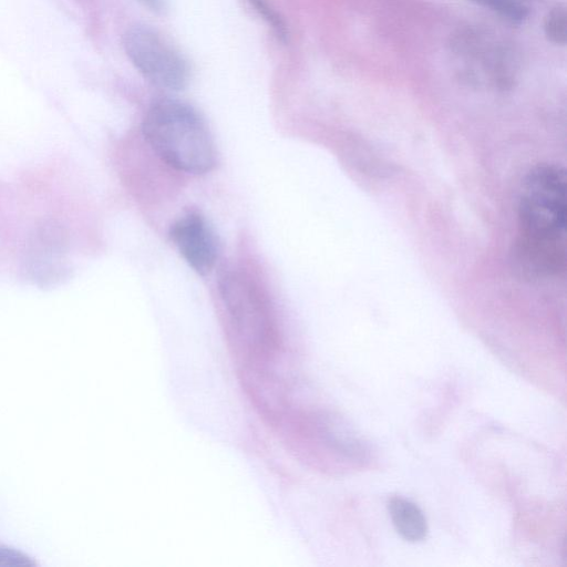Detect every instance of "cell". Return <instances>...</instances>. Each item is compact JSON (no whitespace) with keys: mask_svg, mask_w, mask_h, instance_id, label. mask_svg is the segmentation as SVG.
<instances>
[{"mask_svg":"<svg viewBox=\"0 0 567 567\" xmlns=\"http://www.w3.org/2000/svg\"><path fill=\"white\" fill-rule=\"evenodd\" d=\"M148 10L154 13H164L167 9L166 0H140Z\"/></svg>","mask_w":567,"mask_h":567,"instance_id":"obj_11","label":"cell"},{"mask_svg":"<svg viewBox=\"0 0 567 567\" xmlns=\"http://www.w3.org/2000/svg\"><path fill=\"white\" fill-rule=\"evenodd\" d=\"M485 7L513 25L522 24L528 17V8L520 0H470Z\"/></svg>","mask_w":567,"mask_h":567,"instance_id":"obj_8","label":"cell"},{"mask_svg":"<svg viewBox=\"0 0 567 567\" xmlns=\"http://www.w3.org/2000/svg\"><path fill=\"white\" fill-rule=\"evenodd\" d=\"M219 292L243 364L248 373L267 374L278 353V331L267 296L240 270L225 272ZM265 377V375H264Z\"/></svg>","mask_w":567,"mask_h":567,"instance_id":"obj_2","label":"cell"},{"mask_svg":"<svg viewBox=\"0 0 567 567\" xmlns=\"http://www.w3.org/2000/svg\"><path fill=\"white\" fill-rule=\"evenodd\" d=\"M123 48L136 70L154 85L169 91L187 86V61L156 30L145 24L130 27L123 37Z\"/></svg>","mask_w":567,"mask_h":567,"instance_id":"obj_4","label":"cell"},{"mask_svg":"<svg viewBox=\"0 0 567 567\" xmlns=\"http://www.w3.org/2000/svg\"><path fill=\"white\" fill-rule=\"evenodd\" d=\"M142 131L153 151L178 171L203 174L216 163L215 145L205 121L183 101L154 102L145 113Z\"/></svg>","mask_w":567,"mask_h":567,"instance_id":"obj_3","label":"cell"},{"mask_svg":"<svg viewBox=\"0 0 567 567\" xmlns=\"http://www.w3.org/2000/svg\"><path fill=\"white\" fill-rule=\"evenodd\" d=\"M65 250V234L60 225L44 223L35 231L29 251L30 271L37 280L55 281L62 277L64 267L62 256Z\"/></svg>","mask_w":567,"mask_h":567,"instance_id":"obj_6","label":"cell"},{"mask_svg":"<svg viewBox=\"0 0 567 567\" xmlns=\"http://www.w3.org/2000/svg\"><path fill=\"white\" fill-rule=\"evenodd\" d=\"M388 511L396 533L405 540L417 543L427 535V522L422 509L402 496H391Z\"/></svg>","mask_w":567,"mask_h":567,"instance_id":"obj_7","label":"cell"},{"mask_svg":"<svg viewBox=\"0 0 567 567\" xmlns=\"http://www.w3.org/2000/svg\"><path fill=\"white\" fill-rule=\"evenodd\" d=\"M566 7L565 4H557L550 9L546 14L544 21V31L546 38L555 43L564 45L567 38V22H566Z\"/></svg>","mask_w":567,"mask_h":567,"instance_id":"obj_9","label":"cell"},{"mask_svg":"<svg viewBox=\"0 0 567 567\" xmlns=\"http://www.w3.org/2000/svg\"><path fill=\"white\" fill-rule=\"evenodd\" d=\"M28 566L33 565V563L22 555L21 553L0 547V566Z\"/></svg>","mask_w":567,"mask_h":567,"instance_id":"obj_10","label":"cell"},{"mask_svg":"<svg viewBox=\"0 0 567 567\" xmlns=\"http://www.w3.org/2000/svg\"><path fill=\"white\" fill-rule=\"evenodd\" d=\"M566 172L539 164L525 177L518 198L515 260L535 277L558 274L566 261Z\"/></svg>","mask_w":567,"mask_h":567,"instance_id":"obj_1","label":"cell"},{"mask_svg":"<svg viewBox=\"0 0 567 567\" xmlns=\"http://www.w3.org/2000/svg\"><path fill=\"white\" fill-rule=\"evenodd\" d=\"M169 236L185 261L199 275L214 267L218 244L206 219L195 212L179 217L171 227Z\"/></svg>","mask_w":567,"mask_h":567,"instance_id":"obj_5","label":"cell"}]
</instances>
